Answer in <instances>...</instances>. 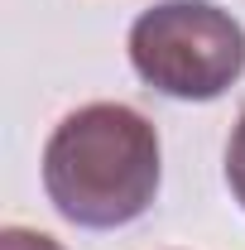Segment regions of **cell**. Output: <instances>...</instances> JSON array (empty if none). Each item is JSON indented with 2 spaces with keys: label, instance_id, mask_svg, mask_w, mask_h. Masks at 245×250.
I'll list each match as a JSON object with an SVG mask.
<instances>
[{
  "label": "cell",
  "instance_id": "1",
  "mask_svg": "<svg viewBox=\"0 0 245 250\" xmlns=\"http://www.w3.org/2000/svg\"><path fill=\"white\" fill-rule=\"evenodd\" d=\"M43 192L87 231L140 221L159 192V130L121 101H92L62 116L43 145Z\"/></svg>",
  "mask_w": 245,
  "mask_h": 250
},
{
  "label": "cell",
  "instance_id": "2",
  "mask_svg": "<svg viewBox=\"0 0 245 250\" xmlns=\"http://www.w3.org/2000/svg\"><path fill=\"white\" fill-rule=\"evenodd\" d=\"M130 67L173 101H216L245 72V29L212 0H159L130 24Z\"/></svg>",
  "mask_w": 245,
  "mask_h": 250
},
{
  "label": "cell",
  "instance_id": "3",
  "mask_svg": "<svg viewBox=\"0 0 245 250\" xmlns=\"http://www.w3.org/2000/svg\"><path fill=\"white\" fill-rule=\"evenodd\" d=\"M226 183H231V197L245 207V116L231 130V145H226Z\"/></svg>",
  "mask_w": 245,
  "mask_h": 250
},
{
  "label": "cell",
  "instance_id": "4",
  "mask_svg": "<svg viewBox=\"0 0 245 250\" xmlns=\"http://www.w3.org/2000/svg\"><path fill=\"white\" fill-rule=\"evenodd\" d=\"M0 250H62L53 236L43 231H29V226H5L0 231Z\"/></svg>",
  "mask_w": 245,
  "mask_h": 250
}]
</instances>
